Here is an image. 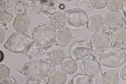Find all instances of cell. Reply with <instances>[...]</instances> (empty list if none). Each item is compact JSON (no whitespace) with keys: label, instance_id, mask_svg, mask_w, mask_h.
Masks as SVG:
<instances>
[{"label":"cell","instance_id":"obj_12","mask_svg":"<svg viewBox=\"0 0 126 84\" xmlns=\"http://www.w3.org/2000/svg\"><path fill=\"white\" fill-rule=\"evenodd\" d=\"M62 71L66 74L71 75L77 71L78 66L75 60L72 58H65L61 64Z\"/></svg>","mask_w":126,"mask_h":84},{"label":"cell","instance_id":"obj_21","mask_svg":"<svg viewBox=\"0 0 126 84\" xmlns=\"http://www.w3.org/2000/svg\"><path fill=\"white\" fill-rule=\"evenodd\" d=\"M13 16L7 8L0 5V24L8 23L13 19Z\"/></svg>","mask_w":126,"mask_h":84},{"label":"cell","instance_id":"obj_11","mask_svg":"<svg viewBox=\"0 0 126 84\" xmlns=\"http://www.w3.org/2000/svg\"><path fill=\"white\" fill-rule=\"evenodd\" d=\"M72 38L71 32L68 28L63 27L58 30L56 33V42L61 46H65L67 45Z\"/></svg>","mask_w":126,"mask_h":84},{"label":"cell","instance_id":"obj_2","mask_svg":"<svg viewBox=\"0 0 126 84\" xmlns=\"http://www.w3.org/2000/svg\"><path fill=\"white\" fill-rule=\"evenodd\" d=\"M55 29L51 25H40L33 30L32 38L36 46L43 49L53 46L56 42Z\"/></svg>","mask_w":126,"mask_h":84},{"label":"cell","instance_id":"obj_13","mask_svg":"<svg viewBox=\"0 0 126 84\" xmlns=\"http://www.w3.org/2000/svg\"><path fill=\"white\" fill-rule=\"evenodd\" d=\"M65 15L62 12H57L51 16L50 20L51 25L55 29L59 30L63 28L66 24Z\"/></svg>","mask_w":126,"mask_h":84},{"label":"cell","instance_id":"obj_3","mask_svg":"<svg viewBox=\"0 0 126 84\" xmlns=\"http://www.w3.org/2000/svg\"><path fill=\"white\" fill-rule=\"evenodd\" d=\"M126 60L125 50L119 46L108 47L102 52L98 59L101 65L115 68L121 65Z\"/></svg>","mask_w":126,"mask_h":84},{"label":"cell","instance_id":"obj_8","mask_svg":"<svg viewBox=\"0 0 126 84\" xmlns=\"http://www.w3.org/2000/svg\"><path fill=\"white\" fill-rule=\"evenodd\" d=\"M90 40L92 45L95 47L101 49L108 45L110 38L106 32L100 31L93 34L91 37Z\"/></svg>","mask_w":126,"mask_h":84},{"label":"cell","instance_id":"obj_28","mask_svg":"<svg viewBox=\"0 0 126 84\" xmlns=\"http://www.w3.org/2000/svg\"><path fill=\"white\" fill-rule=\"evenodd\" d=\"M123 14L125 22L126 25V7H123Z\"/></svg>","mask_w":126,"mask_h":84},{"label":"cell","instance_id":"obj_27","mask_svg":"<svg viewBox=\"0 0 126 84\" xmlns=\"http://www.w3.org/2000/svg\"><path fill=\"white\" fill-rule=\"evenodd\" d=\"M5 38V34L3 31L0 29V45L3 42Z\"/></svg>","mask_w":126,"mask_h":84},{"label":"cell","instance_id":"obj_18","mask_svg":"<svg viewBox=\"0 0 126 84\" xmlns=\"http://www.w3.org/2000/svg\"><path fill=\"white\" fill-rule=\"evenodd\" d=\"M72 81L73 84H97L94 78L85 75L80 74L74 76Z\"/></svg>","mask_w":126,"mask_h":84},{"label":"cell","instance_id":"obj_10","mask_svg":"<svg viewBox=\"0 0 126 84\" xmlns=\"http://www.w3.org/2000/svg\"><path fill=\"white\" fill-rule=\"evenodd\" d=\"M30 21L28 18L24 15H19L15 18L13 22V27L17 32L23 33L29 28Z\"/></svg>","mask_w":126,"mask_h":84},{"label":"cell","instance_id":"obj_6","mask_svg":"<svg viewBox=\"0 0 126 84\" xmlns=\"http://www.w3.org/2000/svg\"><path fill=\"white\" fill-rule=\"evenodd\" d=\"M80 67L85 75L94 78L98 83L102 79V74L99 62L90 53L81 61Z\"/></svg>","mask_w":126,"mask_h":84},{"label":"cell","instance_id":"obj_29","mask_svg":"<svg viewBox=\"0 0 126 84\" xmlns=\"http://www.w3.org/2000/svg\"><path fill=\"white\" fill-rule=\"evenodd\" d=\"M64 84H73L72 80L69 79L67 80Z\"/></svg>","mask_w":126,"mask_h":84},{"label":"cell","instance_id":"obj_24","mask_svg":"<svg viewBox=\"0 0 126 84\" xmlns=\"http://www.w3.org/2000/svg\"><path fill=\"white\" fill-rule=\"evenodd\" d=\"M0 84H18L15 78L12 77H9L2 81Z\"/></svg>","mask_w":126,"mask_h":84},{"label":"cell","instance_id":"obj_15","mask_svg":"<svg viewBox=\"0 0 126 84\" xmlns=\"http://www.w3.org/2000/svg\"><path fill=\"white\" fill-rule=\"evenodd\" d=\"M65 57V53L62 50L55 48L50 52L49 58L52 64L55 65H58L61 64Z\"/></svg>","mask_w":126,"mask_h":84},{"label":"cell","instance_id":"obj_33","mask_svg":"<svg viewBox=\"0 0 126 84\" xmlns=\"http://www.w3.org/2000/svg\"></svg>","mask_w":126,"mask_h":84},{"label":"cell","instance_id":"obj_26","mask_svg":"<svg viewBox=\"0 0 126 84\" xmlns=\"http://www.w3.org/2000/svg\"><path fill=\"white\" fill-rule=\"evenodd\" d=\"M0 0L1 3L3 6L5 7H10L12 5L11 3V2H12L13 1H8L7 2V1H5V0ZM13 0L12 1H13Z\"/></svg>","mask_w":126,"mask_h":84},{"label":"cell","instance_id":"obj_4","mask_svg":"<svg viewBox=\"0 0 126 84\" xmlns=\"http://www.w3.org/2000/svg\"><path fill=\"white\" fill-rule=\"evenodd\" d=\"M33 43L32 39L25 34L15 32L10 36L4 47L14 53H26L29 51Z\"/></svg>","mask_w":126,"mask_h":84},{"label":"cell","instance_id":"obj_1","mask_svg":"<svg viewBox=\"0 0 126 84\" xmlns=\"http://www.w3.org/2000/svg\"><path fill=\"white\" fill-rule=\"evenodd\" d=\"M52 69L51 63L44 60H36L25 64L19 71L31 80L41 81L44 84H47Z\"/></svg>","mask_w":126,"mask_h":84},{"label":"cell","instance_id":"obj_9","mask_svg":"<svg viewBox=\"0 0 126 84\" xmlns=\"http://www.w3.org/2000/svg\"><path fill=\"white\" fill-rule=\"evenodd\" d=\"M104 22L105 25L110 28H115L122 25L123 18L121 14L118 12H110L105 16Z\"/></svg>","mask_w":126,"mask_h":84},{"label":"cell","instance_id":"obj_14","mask_svg":"<svg viewBox=\"0 0 126 84\" xmlns=\"http://www.w3.org/2000/svg\"><path fill=\"white\" fill-rule=\"evenodd\" d=\"M104 24V20L100 15H96L92 16L88 21V27L92 32H96L100 31Z\"/></svg>","mask_w":126,"mask_h":84},{"label":"cell","instance_id":"obj_22","mask_svg":"<svg viewBox=\"0 0 126 84\" xmlns=\"http://www.w3.org/2000/svg\"><path fill=\"white\" fill-rule=\"evenodd\" d=\"M11 70L10 67L4 64L0 65V81H2L9 77Z\"/></svg>","mask_w":126,"mask_h":84},{"label":"cell","instance_id":"obj_16","mask_svg":"<svg viewBox=\"0 0 126 84\" xmlns=\"http://www.w3.org/2000/svg\"><path fill=\"white\" fill-rule=\"evenodd\" d=\"M67 79L66 74L60 70L52 71L49 76V80L51 84H64Z\"/></svg>","mask_w":126,"mask_h":84},{"label":"cell","instance_id":"obj_19","mask_svg":"<svg viewBox=\"0 0 126 84\" xmlns=\"http://www.w3.org/2000/svg\"><path fill=\"white\" fill-rule=\"evenodd\" d=\"M112 40L115 43L121 44L126 40V30L122 28H119L113 31L111 34Z\"/></svg>","mask_w":126,"mask_h":84},{"label":"cell","instance_id":"obj_32","mask_svg":"<svg viewBox=\"0 0 126 84\" xmlns=\"http://www.w3.org/2000/svg\"><path fill=\"white\" fill-rule=\"evenodd\" d=\"M125 53L126 55V48L125 50Z\"/></svg>","mask_w":126,"mask_h":84},{"label":"cell","instance_id":"obj_17","mask_svg":"<svg viewBox=\"0 0 126 84\" xmlns=\"http://www.w3.org/2000/svg\"><path fill=\"white\" fill-rule=\"evenodd\" d=\"M119 80L118 73L113 70H109L104 74L102 79L103 84H118Z\"/></svg>","mask_w":126,"mask_h":84},{"label":"cell","instance_id":"obj_7","mask_svg":"<svg viewBox=\"0 0 126 84\" xmlns=\"http://www.w3.org/2000/svg\"><path fill=\"white\" fill-rule=\"evenodd\" d=\"M93 50L90 40L77 42L71 46L69 50L71 56L75 60H81L91 53Z\"/></svg>","mask_w":126,"mask_h":84},{"label":"cell","instance_id":"obj_30","mask_svg":"<svg viewBox=\"0 0 126 84\" xmlns=\"http://www.w3.org/2000/svg\"><path fill=\"white\" fill-rule=\"evenodd\" d=\"M123 1L124 3L126 5V0H124Z\"/></svg>","mask_w":126,"mask_h":84},{"label":"cell","instance_id":"obj_20","mask_svg":"<svg viewBox=\"0 0 126 84\" xmlns=\"http://www.w3.org/2000/svg\"><path fill=\"white\" fill-rule=\"evenodd\" d=\"M124 5L123 0H107V7L111 12H118L123 9Z\"/></svg>","mask_w":126,"mask_h":84},{"label":"cell","instance_id":"obj_23","mask_svg":"<svg viewBox=\"0 0 126 84\" xmlns=\"http://www.w3.org/2000/svg\"><path fill=\"white\" fill-rule=\"evenodd\" d=\"M107 0H91L92 6L98 9H101L104 8L107 5Z\"/></svg>","mask_w":126,"mask_h":84},{"label":"cell","instance_id":"obj_25","mask_svg":"<svg viewBox=\"0 0 126 84\" xmlns=\"http://www.w3.org/2000/svg\"><path fill=\"white\" fill-rule=\"evenodd\" d=\"M120 74L121 78L122 80L126 81V65L121 70Z\"/></svg>","mask_w":126,"mask_h":84},{"label":"cell","instance_id":"obj_31","mask_svg":"<svg viewBox=\"0 0 126 84\" xmlns=\"http://www.w3.org/2000/svg\"><path fill=\"white\" fill-rule=\"evenodd\" d=\"M56 71V70L55 69H52V71Z\"/></svg>","mask_w":126,"mask_h":84},{"label":"cell","instance_id":"obj_5","mask_svg":"<svg viewBox=\"0 0 126 84\" xmlns=\"http://www.w3.org/2000/svg\"><path fill=\"white\" fill-rule=\"evenodd\" d=\"M64 14L68 25L73 30L80 31L88 28V16L83 10L71 9L65 11Z\"/></svg>","mask_w":126,"mask_h":84}]
</instances>
